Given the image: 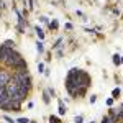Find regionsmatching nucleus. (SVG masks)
<instances>
[{"label": "nucleus", "instance_id": "nucleus-32", "mask_svg": "<svg viewBox=\"0 0 123 123\" xmlns=\"http://www.w3.org/2000/svg\"><path fill=\"white\" fill-rule=\"evenodd\" d=\"M113 13H115V15H120L122 12H120V8H113Z\"/></svg>", "mask_w": 123, "mask_h": 123}, {"label": "nucleus", "instance_id": "nucleus-21", "mask_svg": "<svg viewBox=\"0 0 123 123\" xmlns=\"http://www.w3.org/2000/svg\"><path fill=\"white\" fill-rule=\"evenodd\" d=\"M74 123H84V117L82 115H76L74 117Z\"/></svg>", "mask_w": 123, "mask_h": 123}, {"label": "nucleus", "instance_id": "nucleus-26", "mask_svg": "<svg viewBox=\"0 0 123 123\" xmlns=\"http://www.w3.org/2000/svg\"><path fill=\"white\" fill-rule=\"evenodd\" d=\"M3 51H5V48H3V44H0V62L3 61Z\"/></svg>", "mask_w": 123, "mask_h": 123}, {"label": "nucleus", "instance_id": "nucleus-11", "mask_svg": "<svg viewBox=\"0 0 123 123\" xmlns=\"http://www.w3.org/2000/svg\"><path fill=\"white\" fill-rule=\"evenodd\" d=\"M41 95H43L41 98H43V104H44V105H49V104H51V97H49V94H48L46 89H44V90L41 92Z\"/></svg>", "mask_w": 123, "mask_h": 123}, {"label": "nucleus", "instance_id": "nucleus-17", "mask_svg": "<svg viewBox=\"0 0 123 123\" xmlns=\"http://www.w3.org/2000/svg\"><path fill=\"white\" fill-rule=\"evenodd\" d=\"M15 122L17 123H30L31 120H30L28 117H18V118H15Z\"/></svg>", "mask_w": 123, "mask_h": 123}, {"label": "nucleus", "instance_id": "nucleus-31", "mask_svg": "<svg viewBox=\"0 0 123 123\" xmlns=\"http://www.w3.org/2000/svg\"><path fill=\"white\" fill-rule=\"evenodd\" d=\"M5 8V2H3V0H0V10H3Z\"/></svg>", "mask_w": 123, "mask_h": 123}, {"label": "nucleus", "instance_id": "nucleus-9", "mask_svg": "<svg viewBox=\"0 0 123 123\" xmlns=\"http://www.w3.org/2000/svg\"><path fill=\"white\" fill-rule=\"evenodd\" d=\"M48 28L53 30V31H57V30H59V21H57V18L51 20V21H49V25H48Z\"/></svg>", "mask_w": 123, "mask_h": 123}, {"label": "nucleus", "instance_id": "nucleus-3", "mask_svg": "<svg viewBox=\"0 0 123 123\" xmlns=\"http://www.w3.org/2000/svg\"><path fill=\"white\" fill-rule=\"evenodd\" d=\"M15 72H25V71H28V62H26V59L25 57H21L18 62L15 64Z\"/></svg>", "mask_w": 123, "mask_h": 123}, {"label": "nucleus", "instance_id": "nucleus-5", "mask_svg": "<svg viewBox=\"0 0 123 123\" xmlns=\"http://www.w3.org/2000/svg\"><path fill=\"white\" fill-rule=\"evenodd\" d=\"M10 77L12 76H10L7 71H0V85H5L10 80Z\"/></svg>", "mask_w": 123, "mask_h": 123}, {"label": "nucleus", "instance_id": "nucleus-25", "mask_svg": "<svg viewBox=\"0 0 123 123\" xmlns=\"http://www.w3.org/2000/svg\"><path fill=\"white\" fill-rule=\"evenodd\" d=\"M17 31H18L20 35H23V33L26 31V28H23V26H20V25H17Z\"/></svg>", "mask_w": 123, "mask_h": 123}, {"label": "nucleus", "instance_id": "nucleus-35", "mask_svg": "<svg viewBox=\"0 0 123 123\" xmlns=\"http://www.w3.org/2000/svg\"><path fill=\"white\" fill-rule=\"evenodd\" d=\"M89 123H95V122H89Z\"/></svg>", "mask_w": 123, "mask_h": 123}, {"label": "nucleus", "instance_id": "nucleus-20", "mask_svg": "<svg viewBox=\"0 0 123 123\" xmlns=\"http://www.w3.org/2000/svg\"><path fill=\"white\" fill-rule=\"evenodd\" d=\"M64 30H67V31H72V30H74V25H72L71 21H67V23H64Z\"/></svg>", "mask_w": 123, "mask_h": 123}, {"label": "nucleus", "instance_id": "nucleus-4", "mask_svg": "<svg viewBox=\"0 0 123 123\" xmlns=\"http://www.w3.org/2000/svg\"><path fill=\"white\" fill-rule=\"evenodd\" d=\"M66 113H67V107L64 105L62 98H59V97H57V115H59V117H64Z\"/></svg>", "mask_w": 123, "mask_h": 123}, {"label": "nucleus", "instance_id": "nucleus-16", "mask_svg": "<svg viewBox=\"0 0 123 123\" xmlns=\"http://www.w3.org/2000/svg\"><path fill=\"white\" fill-rule=\"evenodd\" d=\"M36 69H38V74H43V72H44V69H46V64L39 61V62H38V66H36Z\"/></svg>", "mask_w": 123, "mask_h": 123}, {"label": "nucleus", "instance_id": "nucleus-28", "mask_svg": "<svg viewBox=\"0 0 123 123\" xmlns=\"http://www.w3.org/2000/svg\"><path fill=\"white\" fill-rule=\"evenodd\" d=\"M43 76H44V77H49V76H51V69H49V67H46V69H44Z\"/></svg>", "mask_w": 123, "mask_h": 123}, {"label": "nucleus", "instance_id": "nucleus-7", "mask_svg": "<svg viewBox=\"0 0 123 123\" xmlns=\"http://www.w3.org/2000/svg\"><path fill=\"white\" fill-rule=\"evenodd\" d=\"M62 43H64V38H62V36H59V38H57L56 41L51 44V49H53V51H56V49H61V48L64 46Z\"/></svg>", "mask_w": 123, "mask_h": 123}, {"label": "nucleus", "instance_id": "nucleus-2", "mask_svg": "<svg viewBox=\"0 0 123 123\" xmlns=\"http://www.w3.org/2000/svg\"><path fill=\"white\" fill-rule=\"evenodd\" d=\"M5 92H7V95H8L10 98H18V82L13 79V77H10V80L5 84Z\"/></svg>", "mask_w": 123, "mask_h": 123}, {"label": "nucleus", "instance_id": "nucleus-1", "mask_svg": "<svg viewBox=\"0 0 123 123\" xmlns=\"http://www.w3.org/2000/svg\"><path fill=\"white\" fill-rule=\"evenodd\" d=\"M21 57H23V56L20 54L15 48H13V49L5 48V51H3V61H2V62H3L7 67H12V69H13V67H15V64L18 62Z\"/></svg>", "mask_w": 123, "mask_h": 123}, {"label": "nucleus", "instance_id": "nucleus-24", "mask_svg": "<svg viewBox=\"0 0 123 123\" xmlns=\"http://www.w3.org/2000/svg\"><path fill=\"white\" fill-rule=\"evenodd\" d=\"M113 98H112V97H110V98H107V100H105V105H107V107H112V105H113Z\"/></svg>", "mask_w": 123, "mask_h": 123}, {"label": "nucleus", "instance_id": "nucleus-10", "mask_svg": "<svg viewBox=\"0 0 123 123\" xmlns=\"http://www.w3.org/2000/svg\"><path fill=\"white\" fill-rule=\"evenodd\" d=\"M120 95H122V89H120V87H113V89H112V98H113V100H118Z\"/></svg>", "mask_w": 123, "mask_h": 123}, {"label": "nucleus", "instance_id": "nucleus-12", "mask_svg": "<svg viewBox=\"0 0 123 123\" xmlns=\"http://www.w3.org/2000/svg\"><path fill=\"white\" fill-rule=\"evenodd\" d=\"M2 44H3V48H8V49H13L17 43H15V39H5V41H3Z\"/></svg>", "mask_w": 123, "mask_h": 123}, {"label": "nucleus", "instance_id": "nucleus-19", "mask_svg": "<svg viewBox=\"0 0 123 123\" xmlns=\"http://www.w3.org/2000/svg\"><path fill=\"white\" fill-rule=\"evenodd\" d=\"M39 21H41V23H44V25H49V21H51V20L48 18L46 15H41V17H39Z\"/></svg>", "mask_w": 123, "mask_h": 123}, {"label": "nucleus", "instance_id": "nucleus-29", "mask_svg": "<svg viewBox=\"0 0 123 123\" xmlns=\"http://www.w3.org/2000/svg\"><path fill=\"white\" fill-rule=\"evenodd\" d=\"M85 33H89V35H95V30L94 28H85Z\"/></svg>", "mask_w": 123, "mask_h": 123}, {"label": "nucleus", "instance_id": "nucleus-8", "mask_svg": "<svg viewBox=\"0 0 123 123\" xmlns=\"http://www.w3.org/2000/svg\"><path fill=\"white\" fill-rule=\"evenodd\" d=\"M36 44V51H38V54H44V51H46V48H44V41H36L35 43Z\"/></svg>", "mask_w": 123, "mask_h": 123}, {"label": "nucleus", "instance_id": "nucleus-13", "mask_svg": "<svg viewBox=\"0 0 123 123\" xmlns=\"http://www.w3.org/2000/svg\"><path fill=\"white\" fill-rule=\"evenodd\" d=\"M112 62H113V66H115V67L122 66V61H120V54H118V53H115L113 56H112Z\"/></svg>", "mask_w": 123, "mask_h": 123}, {"label": "nucleus", "instance_id": "nucleus-30", "mask_svg": "<svg viewBox=\"0 0 123 123\" xmlns=\"http://www.w3.org/2000/svg\"><path fill=\"white\" fill-rule=\"evenodd\" d=\"M28 8H30V10L35 8V5H33V0H28Z\"/></svg>", "mask_w": 123, "mask_h": 123}, {"label": "nucleus", "instance_id": "nucleus-6", "mask_svg": "<svg viewBox=\"0 0 123 123\" xmlns=\"http://www.w3.org/2000/svg\"><path fill=\"white\" fill-rule=\"evenodd\" d=\"M35 33H36V36H38L39 41H44V38H46V33H44V30L41 28V26H35Z\"/></svg>", "mask_w": 123, "mask_h": 123}, {"label": "nucleus", "instance_id": "nucleus-14", "mask_svg": "<svg viewBox=\"0 0 123 123\" xmlns=\"http://www.w3.org/2000/svg\"><path fill=\"white\" fill-rule=\"evenodd\" d=\"M48 122H49V123H62V120H61L59 115H49Z\"/></svg>", "mask_w": 123, "mask_h": 123}, {"label": "nucleus", "instance_id": "nucleus-27", "mask_svg": "<svg viewBox=\"0 0 123 123\" xmlns=\"http://www.w3.org/2000/svg\"><path fill=\"white\" fill-rule=\"evenodd\" d=\"M56 54H57V57H59V59L64 56V51H62V48H61V49H56Z\"/></svg>", "mask_w": 123, "mask_h": 123}, {"label": "nucleus", "instance_id": "nucleus-18", "mask_svg": "<svg viewBox=\"0 0 123 123\" xmlns=\"http://www.w3.org/2000/svg\"><path fill=\"white\" fill-rule=\"evenodd\" d=\"M0 118H2V120H5L7 123H17V122H15V118H12V117H8L7 113H5V115H2Z\"/></svg>", "mask_w": 123, "mask_h": 123}, {"label": "nucleus", "instance_id": "nucleus-34", "mask_svg": "<svg viewBox=\"0 0 123 123\" xmlns=\"http://www.w3.org/2000/svg\"><path fill=\"white\" fill-rule=\"evenodd\" d=\"M120 61H122V64H123V56H120Z\"/></svg>", "mask_w": 123, "mask_h": 123}, {"label": "nucleus", "instance_id": "nucleus-22", "mask_svg": "<svg viewBox=\"0 0 123 123\" xmlns=\"http://www.w3.org/2000/svg\"><path fill=\"white\" fill-rule=\"evenodd\" d=\"M95 102H97V95H95V94H92L90 97H89V104H90V105H94Z\"/></svg>", "mask_w": 123, "mask_h": 123}, {"label": "nucleus", "instance_id": "nucleus-15", "mask_svg": "<svg viewBox=\"0 0 123 123\" xmlns=\"http://www.w3.org/2000/svg\"><path fill=\"white\" fill-rule=\"evenodd\" d=\"M46 90H48V94H49L51 98H57V92H56V89H54V87H48Z\"/></svg>", "mask_w": 123, "mask_h": 123}, {"label": "nucleus", "instance_id": "nucleus-23", "mask_svg": "<svg viewBox=\"0 0 123 123\" xmlns=\"http://www.w3.org/2000/svg\"><path fill=\"white\" fill-rule=\"evenodd\" d=\"M100 123H113V122L108 118V115H104V117H102V120H100Z\"/></svg>", "mask_w": 123, "mask_h": 123}, {"label": "nucleus", "instance_id": "nucleus-33", "mask_svg": "<svg viewBox=\"0 0 123 123\" xmlns=\"http://www.w3.org/2000/svg\"><path fill=\"white\" fill-rule=\"evenodd\" d=\"M30 123H38V122H36V120H31V122H30Z\"/></svg>", "mask_w": 123, "mask_h": 123}]
</instances>
